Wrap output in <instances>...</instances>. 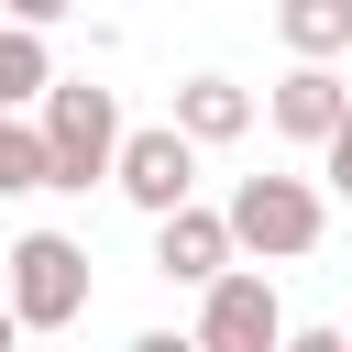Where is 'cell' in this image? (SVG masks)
Returning a JSON list of instances; mask_svg holds the SVG:
<instances>
[{"instance_id":"1","label":"cell","mask_w":352,"mask_h":352,"mask_svg":"<svg viewBox=\"0 0 352 352\" xmlns=\"http://www.w3.org/2000/svg\"><path fill=\"white\" fill-rule=\"evenodd\" d=\"M33 121H44V143H55V187H66V198H88V187L121 165V99H110L99 77H55V88L33 99Z\"/></svg>"},{"instance_id":"2","label":"cell","mask_w":352,"mask_h":352,"mask_svg":"<svg viewBox=\"0 0 352 352\" xmlns=\"http://www.w3.org/2000/svg\"><path fill=\"white\" fill-rule=\"evenodd\" d=\"M319 231H330V209L308 176H242L231 187V242L253 264H297V253H319Z\"/></svg>"},{"instance_id":"3","label":"cell","mask_w":352,"mask_h":352,"mask_svg":"<svg viewBox=\"0 0 352 352\" xmlns=\"http://www.w3.org/2000/svg\"><path fill=\"white\" fill-rule=\"evenodd\" d=\"M11 319H22V330H77V319H88V242L22 231V242H11Z\"/></svg>"},{"instance_id":"4","label":"cell","mask_w":352,"mask_h":352,"mask_svg":"<svg viewBox=\"0 0 352 352\" xmlns=\"http://www.w3.org/2000/svg\"><path fill=\"white\" fill-rule=\"evenodd\" d=\"M198 132L187 121H143V132H121V165H110V187L143 209V220H165L176 198H198Z\"/></svg>"},{"instance_id":"5","label":"cell","mask_w":352,"mask_h":352,"mask_svg":"<svg viewBox=\"0 0 352 352\" xmlns=\"http://www.w3.org/2000/svg\"><path fill=\"white\" fill-rule=\"evenodd\" d=\"M286 341V308L264 286V264H220L198 286V352H275Z\"/></svg>"},{"instance_id":"6","label":"cell","mask_w":352,"mask_h":352,"mask_svg":"<svg viewBox=\"0 0 352 352\" xmlns=\"http://www.w3.org/2000/svg\"><path fill=\"white\" fill-rule=\"evenodd\" d=\"M341 110H352V88L330 77V55H297V66L275 77V99H264V121H275L286 143H330V132H341Z\"/></svg>"},{"instance_id":"7","label":"cell","mask_w":352,"mask_h":352,"mask_svg":"<svg viewBox=\"0 0 352 352\" xmlns=\"http://www.w3.org/2000/svg\"><path fill=\"white\" fill-rule=\"evenodd\" d=\"M231 253H242V242H231V209H198V198H176V209L154 220V264H165L176 286H209Z\"/></svg>"},{"instance_id":"8","label":"cell","mask_w":352,"mask_h":352,"mask_svg":"<svg viewBox=\"0 0 352 352\" xmlns=\"http://www.w3.org/2000/svg\"><path fill=\"white\" fill-rule=\"evenodd\" d=\"M176 121H187L198 143H242V132H253V88H242V77H187V88H176Z\"/></svg>"},{"instance_id":"9","label":"cell","mask_w":352,"mask_h":352,"mask_svg":"<svg viewBox=\"0 0 352 352\" xmlns=\"http://www.w3.org/2000/svg\"><path fill=\"white\" fill-rule=\"evenodd\" d=\"M55 88V55H44V22H0V110H33Z\"/></svg>"},{"instance_id":"10","label":"cell","mask_w":352,"mask_h":352,"mask_svg":"<svg viewBox=\"0 0 352 352\" xmlns=\"http://www.w3.org/2000/svg\"><path fill=\"white\" fill-rule=\"evenodd\" d=\"M286 55H352V0H275Z\"/></svg>"},{"instance_id":"11","label":"cell","mask_w":352,"mask_h":352,"mask_svg":"<svg viewBox=\"0 0 352 352\" xmlns=\"http://www.w3.org/2000/svg\"><path fill=\"white\" fill-rule=\"evenodd\" d=\"M22 187H55V143H44V121L0 110V198H22Z\"/></svg>"},{"instance_id":"12","label":"cell","mask_w":352,"mask_h":352,"mask_svg":"<svg viewBox=\"0 0 352 352\" xmlns=\"http://www.w3.org/2000/svg\"><path fill=\"white\" fill-rule=\"evenodd\" d=\"M319 176H330V187H341V198H352V110H341V132H330V143H319Z\"/></svg>"},{"instance_id":"13","label":"cell","mask_w":352,"mask_h":352,"mask_svg":"<svg viewBox=\"0 0 352 352\" xmlns=\"http://www.w3.org/2000/svg\"><path fill=\"white\" fill-rule=\"evenodd\" d=\"M0 11H11V22H66L77 0H0Z\"/></svg>"},{"instance_id":"14","label":"cell","mask_w":352,"mask_h":352,"mask_svg":"<svg viewBox=\"0 0 352 352\" xmlns=\"http://www.w3.org/2000/svg\"><path fill=\"white\" fill-rule=\"evenodd\" d=\"M11 330H22V319H11V297H0V352H11Z\"/></svg>"}]
</instances>
